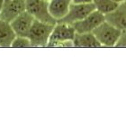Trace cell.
Masks as SVG:
<instances>
[{
    "instance_id": "1",
    "label": "cell",
    "mask_w": 126,
    "mask_h": 126,
    "mask_svg": "<svg viewBox=\"0 0 126 126\" xmlns=\"http://www.w3.org/2000/svg\"><path fill=\"white\" fill-rule=\"evenodd\" d=\"M76 30L72 24L57 22L50 34L47 47H73Z\"/></svg>"
},
{
    "instance_id": "2",
    "label": "cell",
    "mask_w": 126,
    "mask_h": 126,
    "mask_svg": "<svg viewBox=\"0 0 126 126\" xmlns=\"http://www.w3.org/2000/svg\"><path fill=\"white\" fill-rule=\"evenodd\" d=\"M54 25L55 24L44 23L35 19L27 36L31 41L32 46L47 47Z\"/></svg>"
},
{
    "instance_id": "3",
    "label": "cell",
    "mask_w": 126,
    "mask_h": 126,
    "mask_svg": "<svg viewBox=\"0 0 126 126\" xmlns=\"http://www.w3.org/2000/svg\"><path fill=\"white\" fill-rule=\"evenodd\" d=\"M93 33L95 35L102 47H115L122 31L107 21H105L93 31Z\"/></svg>"
},
{
    "instance_id": "4",
    "label": "cell",
    "mask_w": 126,
    "mask_h": 126,
    "mask_svg": "<svg viewBox=\"0 0 126 126\" xmlns=\"http://www.w3.org/2000/svg\"><path fill=\"white\" fill-rule=\"evenodd\" d=\"M26 11L36 20L56 24L57 21L49 12V2L46 0H25Z\"/></svg>"
},
{
    "instance_id": "5",
    "label": "cell",
    "mask_w": 126,
    "mask_h": 126,
    "mask_svg": "<svg viewBox=\"0 0 126 126\" xmlns=\"http://www.w3.org/2000/svg\"><path fill=\"white\" fill-rule=\"evenodd\" d=\"M94 10H95V7L92 2L83 3V4L72 3L68 15L59 22L66 23L68 24H73L77 22L81 21L84 18H86L88 15H90Z\"/></svg>"
},
{
    "instance_id": "6",
    "label": "cell",
    "mask_w": 126,
    "mask_h": 126,
    "mask_svg": "<svg viewBox=\"0 0 126 126\" xmlns=\"http://www.w3.org/2000/svg\"><path fill=\"white\" fill-rule=\"evenodd\" d=\"M24 11H26L25 0H5L0 12V19L11 23Z\"/></svg>"
},
{
    "instance_id": "7",
    "label": "cell",
    "mask_w": 126,
    "mask_h": 126,
    "mask_svg": "<svg viewBox=\"0 0 126 126\" xmlns=\"http://www.w3.org/2000/svg\"><path fill=\"white\" fill-rule=\"evenodd\" d=\"M105 21V16L104 14L100 13L99 11L94 10V12L88 15L81 21H79L73 24L76 32L85 33V32H93L97 26H99L103 22Z\"/></svg>"
},
{
    "instance_id": "8",
    "label": "cell",
    "mask_w": 126,
    "mask_h": 126,
    "mask_svg": "<svg viewBox=\"0 0 126 126\" xmlns=\"http://www.w3.org/2000/svg\"><path fill=\"white\" fill-rule=\"evenodd\" d=\"M34 18L31 14L27 11H24L15 20L11 22V26L13 27L14 31L18 36H28L31 27L33 24Z\"/></svg>"
},
{
    "instance_id": "9",
    "label": "cell",
    "mask_w": 126,
    "mask_h": 126,
    "mask_svg": "<svg viewBox=\"0 0 126 126\" xmlns=\"http://www.w3.org/2000/svg\"><path fill=\"white\" fill-rule=\"evenodd\" d=\"M105 21L121 31L126 30V1L120 3L115 9L105 15Z\"/></svg>"
},
{
    "instance_id": "10",
    "label": "cell",
    "mask_w": 126,
    "mask_h": 126,
    "mask_svg": "<svg viewBox=\"0 0 126 126\" xmlns=\"http://www.w3.org/2000/svg\"><path fill=\"white\" fill-rule=\"evenodd\" d=\"M72 0H50L49 12L50 16L59 22L68 15Z\"/></svg>"
},
{
    "instance_id": "11",
    "label": "cell",
    "mask_w": 126,
    "mask_h": 126,
    "mask_svg": "<svg viewBox=\"0 0 126 126\" xmlns=\"http://www.w3.org/2000/svg\"><path fill=\"white\" fill-rule=\"evenodd\" d=\"M73 47L75 48H100L102 45L98 42L93 32L79 33L76 32L73 40Z\"/></svg>"
},
{
    "instance_id": "12",
    "label": "cell",
    "mask_w": 126,
    "mask_h": 126,
    "mask_svg": "<svg viewBox=\"0 0 126 126\" xmlns=\"http://www.w3.org/2000/svg\"><path fill=\"white\" fill-rule=\"evenodd\" d=\"M16 37V34L10 23L0 19V47H11Z\"/></svg>"
},
{
    "instance_id": "13",
    "label": "cell",
    "mask_w": 126,
    "mask_h": 126,
    "mask_svg": "<svg viewBox=\"0 0 126 126\" xmlns=\"http://www.w3.org/2000/svg\"><path fill=\"white\" fill-rule=\"evenodd\" d=\"M92 3L94 4L95 10L99 11L105 16L115 9L116 6L119 5L113 0H92Z\"/></svg>"
},
{
    "instance_id": "14",
    "label": "cell",
    "mask_w": 126,
    "mask_h": 126,
    "mask_svg": "<svg viewBox=\"0 0 126 126\" xmlns=\"http://www.w3.org/2000/svg\"><path fill=\"white\" fill-rule=\"evenodd\" d=\"M12 48H31L32 47L31 43V41L27 36H18L14 40L13 43H12Z\"/></svg>"
},
{
    "instance_id": "15",
    "label": "cell",
    "mask_w": 126,
    "mask_h": 126,
    "mask_svg": "<svg viewBox=\"0 0 126 126\" xmlns=\"http://www.w3.org/2000/svg\"><path fill=\"white\" fill-rule=\"evenodd\" d=\"M115 47L119 48H126V30L122 31V34L119 38L118 42L116 43Z\"/></svg>"
},
{
    "instance_id": "16",
    "label": "cell",
    "mask_w": 126,
    "mask_h": 126,
    "mask_svg": "<svg viewBox=\"0 0 126 126\" xmlns=\"http://www.w3.org/2000/svg\"><path fill=\"white\" fill-rule=\"evenodd\" d=\"M92 0H72V3L74 4H83V3H90Z\"/></svg>"
},
{
    "instance_id": "17",
    "label": "cell",
    "mask_w": 126,
    "mask_h": 126,
    "mask_svg": "<svg viewBox=\"0 0 126 126\" xmlns=\"http://www.w3.org/2000/svg\"><path fill=\"white\" fill-rule=\"evenodd\" d=\"M4 3H5V0H0V12H1V10H2Z\"/></svg>"
},
{
    "instance_id": "18",
    "label": "cell",
    "mask_w": 126,
    "mask_h": 126,
    "mask_svg": "<svg viewBox=\"0 0 126 126\" xmlns=\"http://www.w3.org/2000/svg\"><path fill=\"white\" fill-rule=\"evenodd\" d=\"M114 2L118 3V4H120V3H123V2H125L126 0H113Z\"/></svg>"
},
{
    "instance_id": "19",
    "label": "cell",
    "mask_w": 126,
    "mask_h": 126,
    "mask_svg": "<svg viewBox=\"0 0 126 126\" xmlns=\"http://www.w3.org/2000/svg\"><path fill=\"white\" fill-rule=\"evenodd\" d=\"M46 1H48V2H49V1H50V0H46Z\"/></svg>"
}]
</instances>
